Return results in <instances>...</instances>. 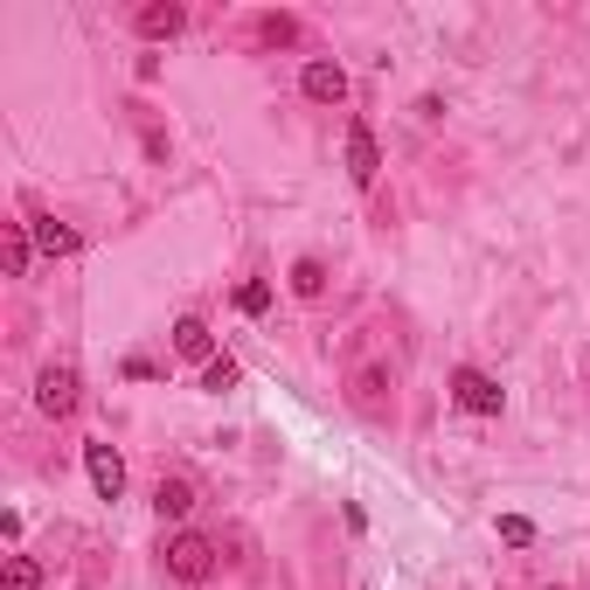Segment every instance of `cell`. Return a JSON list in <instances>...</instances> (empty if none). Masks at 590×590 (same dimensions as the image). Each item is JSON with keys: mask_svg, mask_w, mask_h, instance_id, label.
I'll use <instances>...</instances> for the list:
<instances>
[{"mask_svg": "<svg viewBox=\"0 0 590 590\" xmlns=\"http://www.w3.org/2000/svg\"><path fill=\"white\" fill-rule=\"evenodd\" d=\"M153 515H161V521H188L195 515V479H161V486H153Z\"/></svg>", "mask_w": 590, "mask_h": 590, "instance_id": "10", "label": "cell"}, {"mask_svg": "<svg viewBox=\"0 0 590 590\" xmlns=\"http://www.w3.org/2000/svg\"><path fill=\"white\" fill-rule=\"evenodd\" d=\"M84 466H91L97 500H118V494H125V458H118L105 438H91V445H84Z\"/></svg>", "mask_w": 590, "mask_h": 590, "instance_id": "7", "label": "cell"}, {"mask_svg": "<svg viewBox=\"0 0 590 590\" xmlns=\"http://www.w3.org/2000/svg\"><path fill=\"white\" fill-rule=\"evenodd\" d=\"M237 313H250V320L271 313V286H265V278H244V286H237Z\"/></svg>", "mask_w": 590, "mask_h": 590, "instance_id": "15", "label": "cell"}, {"mask_svg": "<svg viewBox=\"0 0 590 590\" xmlns=\"http://www.w3.org/2000/svg\"><path fill=\"white\" fill-rule=\"evenodd\" d=\"M133 29H139L146 42H174V35L188 29V8H182V0H146V8L133 14Z\"/></svg>", "mask_w": 590, "mask_h": 590, "instance_id": "8", "label": "cell"}, {"mask_svg": "<svg viewBox=\"0 0 590 590\" xmlns=\"http://www.w3.org/2000/svg\"><path fill=\"white\" fill-rule=\"evenodd\" d=\"M500 542L528 549V542H535V521H528V515H500Z\"/></svg>", "mask_w": 590, "mask_h": 590, "instance_id": "18", "label": "cell"}, {"mask_svg": "<svg viewBox=\"0 0 590 590\" xmlns=\"http://www.w3.org/2000/svg\"><path fill=\"white\" fill-rule=\"evenodd\" d=\"M237 375H244V369L229 362V354H216V362L201 369V390H209V396H222V390H237Z\"/></svg>", "mask_w": 590, "mask_h": 590, "instance_id": "16", "label": "cell"}, {"mask_svg": "<svg viewBox=\"0 0 590 590\" xmlns=\"http://www.w3.org/2000/svg\"><path fill=\"white\" fill-rule=\"evenodd\" d=\"M258 35H265V42H299V21H292V14H265Z\"/></svg>", "mask_w": 590, "mask_h": 590, "instance_id": "17", "label": "cell"}, {"mask_svg": "<svg viewBox=\"0 0 590 590\" xmlns=\"http://www.w3.org/2000/svg\"><path fill=\"white\" fill-rule=\"evenodd\" d=\"M161 570H167L174 583H209V577H216V542H209V535H195V528H182V535L161 549Z\"/></svg>", "mask_w": 590, "mask_h": 590, "instance_id": "2", "label": "cell"}, {"mask_svg": "<svg viewBox=\"0 0 590 590\" xmlns=\"http://www.w3.org/2000/svg\"><path fill=\"white\" fill-rule=\"evenodd\" d=\"M375 174H382L375 125H369V118H348V182H354V188H375Z\"/></svg>", "mask_w": 590, "mask_h": 590, "instance_id": "5", "label": "cell"}, {"mask_svg": "<svg viewBox=\"0 0 590 590\" xmlns=\"http://www.w3.org/2000/svg\"><path fill=\"white\" fill-rule=\"evenodd\" d=\"M452 403H458V410H473V417H500V410H507L500 382L486 375V369H458V375H452Z\"/></svg>", "mask_w": 590, "mask_h": 590, "instance_id": "4", "label": "cell"}, {"mask_svg": "<svg viewBox=\"0 0 590 590\" xmlns=\"http://www.w3.org/2000/svg\"><path fill=\"white\" fill-rule=\"evenodd\" d=\"M299 91H306V105H348V70L333 56H313L299 70Z\"/></svg>", "mask_w": 590, "mask_h": 590, "instance_id": "6", "label": "cell"}, {"mask_svg": "<svg viewBox=\"0 0 590 590\" xmlns=\"http://www.w3.org/2000/svg\"><path fill=\"white\" fill-rule=\"evenodd\" d=\"M0 250H8V278H29V222H0Z\"/></svg>", "mask_w": 590, "mask_h": 590, "instance_id": "12", "label": "cell"}, {"mask_svg": "<svg viewBox=\"0 0 590 590\" xmlns=\"http://www.w3.org/2000/svg\"><path fill=\"white\" fill-rule=\"evenodd\" d=\"M174 354H182V362H201V369H209L216 362V333H209V320H174Z\"/></svg>", "mask_w": 590, "mask_h": 590, "instance_id": "9", "label": "cell"}, {"mask_svg": "<svg viewBox=\"0 0 590 590\" xmlns=\"http://www.w3.org/2000/svg\"><path fill=\"white\" fill-rule=\"evenodd\" d=\"M348 403L362 410V417L390 424V417H396V369H390V362H362V369L348 375Z\"/></svg>", "mask_w": 590, "mask_h": 590, "instance_id": "1", "label": "cell"}, {"mask_svg": "<svg viewBox=\"0 0 590 590\" xmlns=\"http://www.w3.org/2000/svg\"><path fill=\"white\" fill-rule=\"evenodd\" d=\"M29 237H35L42 258H70V250H76V229H63L56 216H29Z\"/></svg>", "mask_w": 590, "mask_h": 590, "instance_id": "11", "label": "cell"}, {"mask_svg": "<svg viewBox=\"0 0 590 590\" xmlns=\"http://www.w3.org/2000/svg\"><path fill=\"white\" fill-rule=\"evenodd\" d=\"M0 590H42V562H35V556H8V570H0Z\"/></svg>", "mask_w": 590, "mask_h": 590, "instance_id": "14", "label": "cell"}, {"mask_svg": "<svg viewBox=\"0 0 590 590\" xmlns=\"http://www.w3.org/2000/svg\"><path fill=\"white\" fill-rule=\"evenodd\" d=\"M76 403H84V382H76V369H63V362H49L42 375H35V410L42 417H76Z\"/></svg>", "mask_w": 590, "mask_h": 590, "instance_id": "3", "label": "cell"}, {"mask_svg": "<svg viewBox=\"0 0 590 590\" xmlns=\"http://www.w3.org/2000/svg\"><path fill=\"white\" fill-rule=\"evenodd\" d=\"M583 382H590V369H583Z\"/></svg>", "mask_w": 590, "mask_h": 590, "instance_id": "19", "label": "cell"}, {"mask_svg": "<svg viewBox=\"0 0 590 590\" xmlns=\"http://www.w3.org/2000/svg\"><path fill=\"white\" fill-rule=\"evenodd\" d=\"M292 299H327V265L320 258H299L292 265Z\"/></svg>", "mask_w": 590, "mask_h": 590, "instance_id": "13", "label": "cell"}]
</instances>
